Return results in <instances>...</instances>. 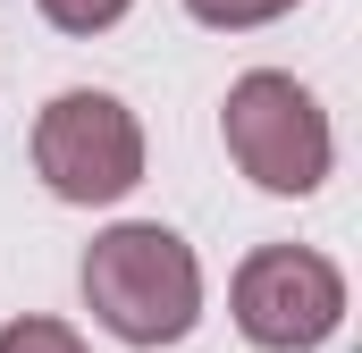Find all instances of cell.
Segmentation results:
<instances>
[{
    "label": "cell",
    "instance_id": "6da1fadb",
    "mask_svg": "<svg viewBox=\"0 0 362 353\" xmlns=\"http://www.w3.org/2000/svg\"><path fill=\"white\" fill-rule=\"evenodd\" d=\"M85 303L118 345H177L202 320V261L160 219L101 227L85 253Z\"/></svg>",
    "mask_w": 362,
    "mask_h": 353
},
{
    "label": "cell",
    "instance_id": "7a4b0ae2",
    "mask_svg": "<svg viewBox=\"0 0 362 353\" xmlns=\"http://www.w3.org/2000/svg\"><path fill=\"white\" fill-rule=\"evenodd\" d=\"M228 160L253 176L262 193H320V176L337 160L329 143V109L312 101V85H295L286 68H253L228 85Z\"/></svg>",
    "mask_w": 362,
    "mask_h": 353
},
{
    "label": "cell",
    "instance_id": "3957f363",
    "mask_svg": "<svg viewBox=\"0 0 362 353\" xmlns=\"http://www.w3.org/2000/svg\"><path fill=\"white\" fill-rule=\"evenodd\" d=\"M34 169H42V185L59 202H85V210L118 202V193L144 185V126H135V109L118 92L76 85L34 118Z\"/></svg>",
    "mask_w": 362,
    "mask_h": 353
},
{
    "label": "cell",
    "instance_id": "277c9868",
    "mask_svg": "<svg viewBox=\"0 0 362 353\" xmlns=\"http://www.w3.org/2000/svg\"><path fill=\"white\" fill-rule=\"evenodd\" d=\"M346 320V277L312 244H262L236 269V328L262 353H312Z\"/></svg>",
    "mask_w": 362,
    "mask_h": 353
},
{
    "label": "cell",
    "instance_id": "5b68a950",
    "mask_svg": "<svg viewBox=\"0 0 362 353\" xmlns=\"http://www.w3.org/2000/svg\"><path fill=\"white\" fill-rule=\"evenodd\" d=\"M211 34H245V25H270V17H286V8H303V0H185Z\"/></svg>",
    "mask_w": 362,
    "mask_h": 353
},
{
    "label": "cell",
    "instance_id": "8992f818",
    "mask_svg": "<svg viewBox=\"0 0 362 353\" xmlns=\"http://www.w3.org/2000/svg\"><path fill=\"white\" fill-rule=\"evenodd\" d=\"M0 353H85V337L68 320H8L0 328Z\"/></svg>",
    "mask_w": 362,
    "mask_h": 353
},
{
    "label": "cell",
    "instance_id": "52a82bcc",
    "mask_svg": "<svg viewBox=\"0 0 362 353\" xmlns=\"http://www.w3.org/2000/svg\"><path fill=\"white\" fill-rule=\"evenodd\" d=\"M127 8H135V0H42V17H51L59 34H110Z\"/></svg>",
    "mask_w": 362,
    "mask_h": 353
}]
</instances>
